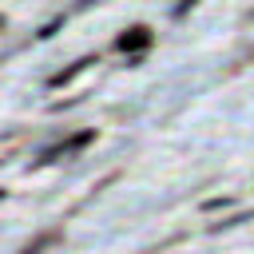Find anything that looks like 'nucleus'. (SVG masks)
Returning a JSON list of instances; mask_svg holds the SVG:
<instances>
[{
	"label": "nucleus",
	"mask_w": 254,
	"mask_h": 254,
	"mask_svg": "<svg viewBox=\"0 0 254 254\" xmlns=\"http://www.w3.org/2000/svg\"><path fill=\"white\" fill-rule=\"evenodd\" d=\"M60 24H64V20H52V24H44V28H40V32H36V36H52V32H56V28H60Z\"/></svg>",
	"instance_id": "obj_5"
},
{
	"label": "nucleus",
	"mask_w": 254,
	"mask_h": 254,
	"mask_svg": "<svg viewBox=\"0 0 254 254\" xmlns=\"http://www.w3.org/2000/svg\"><path fill=\"white\" fill-rule=\"evenodd\" d=\"M91 64H95V56H83V60H75L71 67H64V71H56V75L48 79V87H64V83H71V79H75L79 71H87Z\"/></svg>",
	"instance_id": "obj_3"
},
{
	"label": "nucleus",
	"mask_w": 254,
	"mask_h": 254,
	"mask_svg": "<svg viewBox=\"0 0 254 254\" xmlns=\"http://www.w3.org/2000/svg\"><path fill=\"white\" fill-rule=\"evenodd\" d=\"M0 198H4V190H0Z\"/></svg>",
	"instance_id": "obj_6"
},
{
	"label": "nucleus",
	"mask_w": 254,
	"mask_h": 254,
	"mask_svg": "<svg viewBox=\"0 0 254 254\" xmlns=\"http://www.w3.org/2000/svg\"><path fill=\"white\" fill-rule=\"evenodd\" d=\"M95 139V131H83V135H67L64 143H56V147H48L44 155H40V163H56L60 155H71V151H83L87 143Z\"/></svg>",
	"instance_id": "obj_1"
},
{
	"label": "nucleus",
	"mask_w": 254,
	"mask_h": 254,
	"mask_svg": "<svg viewBox=\"0 0 254 254\" xmlns=\"http://www.w3.org/2000/svg\"><path fill=\"white\" fill-rule=\"evenodd\" d=\"M147 44H151V28H147V24H135V28H127V32L115 40L119 52H143Z\"/></svg>",
	"instance_id": "obj_2"
},
{
	"label": "nucleus",
	"mask_w": 254,
	"mask_h": 254,
	"mask_svg": "<svg viewBox=\"0 0 254 254\" xmlns=\"http://www.w3.org/2000/svg\"><path fill=\"white\" fill-rule=\"evenodd\" d=\"M194 4H198V0H179V4H175V16H187Z\"/></svg>",
	"instance_id": "obj_4"
}]
</instances>
